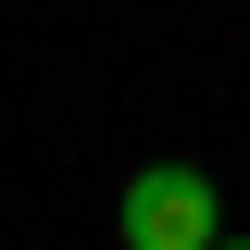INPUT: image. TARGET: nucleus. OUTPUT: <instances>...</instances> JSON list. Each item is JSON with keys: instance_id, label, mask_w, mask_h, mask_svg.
<instances>
[{"instance_id": "nucleus-2", "label": "nucleus", "mask_w": 250, "mask_h": 250, "mask_svg": "<svg viewBox=\"0 0 250 250\" xmlns=\"http://www.w3.org/2000/svg\"><path fill=\"white\" fill-rule=\"evenodd\" d=\"M213 250H250V238H213Z\"/></svg>"}, {"instance_id": "nucleus-1", "label": "nucleus", "mask_w": 250, "mask_h": 250, "mask_svg": "<svg viewBox=\"0 0 250 250\" xmlns=\"http://www.w3.org/2000/svg\"><path fill=\"white\" fill-rule=\"evenodd\" d=\"M225 213H213V175L200 163H150L125 175V250H213Z\"/></svg>"}]
</instances>
